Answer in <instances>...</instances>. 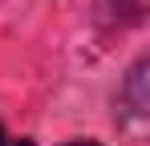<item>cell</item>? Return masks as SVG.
Returning a JSON list of instances; mask_svg holds the SVG:
<instances>
[{"instance_id": "1", "label": "cell", "mask_w": 150, "mask_h": 146, "mask_svg": "<svg viewBox=\"0 0 150 146\" xmlns=\"http://www.w3.org/2000/svg\"><path fill=\"white\" fill-rule=\"evenodd\" d=\"M0 146H33V142H28V138H12V134L0 126Z\"/></svg>"}, {"instance_id": "2", "label": "cell", "mask_w": 150, "mask_h": 146, "mask_svg": "<svg viewBox=\"0 0 150 146\" xmlns=\"http://www.w3.org/2000/svg\"><path fill=\"white\" fill-rule=\"evenodd\" d=\"M69 146H98V142H69Z\"/></svg>"}]
</instances>
